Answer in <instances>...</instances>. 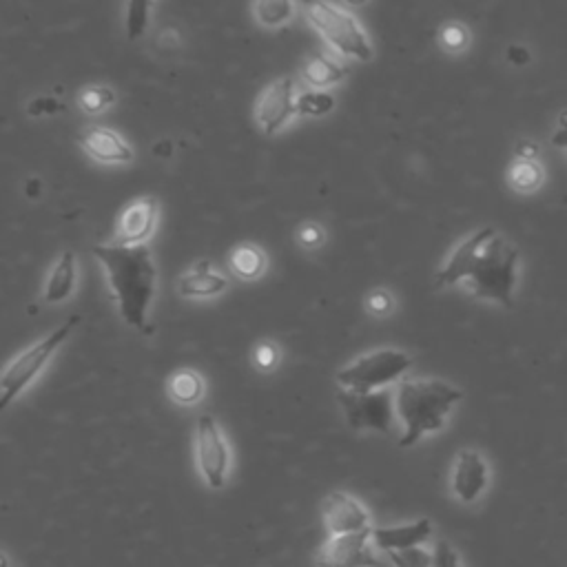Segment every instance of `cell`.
I'll use <instances>...</instances> for the list:
<instances>
[{"label":"cell","mask_w":567,"mask_h":567,"mask_svg":"<svg viewBox=\"0 0 567 567\" xmlns=\"http://www.w3.org/2000/svg\"><path fill=\"white\" fill-rule=\"evenodd\" d=\"M339 404L344 408L348 426L353 430H375L388 432L393 421L395 395L390 390H373V393H355L342 388L337 393Z\"/></svg>","instance_id":"7"},{"label":"cell","mask_w":567,"mask_h":567,"mask_svg":"<svg viewBox=\"0 0 567 567\" xmlns=\"http://www.w3.org/2000/svg\"><path fill=\"white\" fill-rule=\"evenodd\" d=\"M536 151H539V147H536L534 142L530 140H523L519 147H517V156L519 160H534L536 158Z\"/></svg>","instance_id":"34"},{"label":"cell","mask_w":567,"mask_h":567,"mask_svg":"<svg viewBox=\"0 0 567 567\" xmlns=\"http://www.w3.org/2000/svg\"><path fill=\"white\" fill-rule=\"evenodd\" d=\"M350 3H355V5H359V3H364V0H350Z\"/></svg>","instance_id":"35"},{"label":"cell","mask_w":567,"mask_h":567,"mask_svg":"<svg viewBox=\"0 0 567 567\" xmlns=\"http://www.w3.org/2000/svg\"><path fill=\"white\" fill-rule=\"evenodd\" d=\"M255 16L264 27H282L293 18V0H255Z\"/></svg>","instance_id":"19"},{"label":"cell","mask_w":567,"mask_h":567,"mask_svg":"<svg viewBox=\"0 0 567 567\" xmlns=\"http://www.w3.org/2000/svg\"><path fill=\"white\" fill-rule=\"evenodd\" d=\"M300 237H302V242H304V244H308V246H315V244L322 242V231H319L315 224H306L304 229L300 231Z\"/></svg>","instance_id":"32"},{"label":"cell","mask_w":567,"mask_h":567,"mask_svg":"<svg viewBox=\"0 0 567 567\" xmlns=\"http://www.w3.org/2000/svg\"><path fill=\"white\" fill-rule=\"evenodd\" d=\"M226 288V280L215 273L209 262H198L193 271L180 280V293L184 297H213L220 295Z\"/></svg>","instance_id":"16"},{"label":"cell","mask_w":567,"mask_h":567,"mask_svg":"<svg viewBox=\"0 0 567 567\" xmlns=\"http://www.w3.org/2000/svg\"><path fill=\"white\" fill-rule=\"evenodd\" d=\"M153 0H129L127 5V36L136 40L144 36L149 25V12Z\"/></svg>","instance_id":"24"},{"label":"cell","mask_w":567,"mask_h":567,"mask_svg":"<svg viewBox=\"0 0 567 567\" xmlns=\"http://www.w3.org/2000/svg\"><path fill=\"white\" fill-rule=\"evenodd\" d=\"M80 142L89 156L100 162H129L133 158L129 144L105 127L85 129L80 133Z\"/></svg>","instance_id":"15"},{"label":"cell","mask_w":567,"mask_h":567,"mask_svg":"<svg viewBox=\"0 0 567 567\" xmlns=\"http://www.w3.org/2000/svg\"><path fill=\"white\" fill-rule=\"evenodd\" d=\"M335 109V98L331 94H326V91H304V94L297 98V111L302 113V116H311V118H319V116H326V113H331Z\"/></svg>","instance_id":"22"},{"label":"cell","mask_w":567,"mask_h":567,"mask_svg":"<svg viewBox=\"0 0 567 567\" xmlns=\"http://www.w3.org/2000/svg\"><path fill=\"white\" fill-rule=\"evenodd\" d=\"M521 251L492 226L468 235L439 268V286L466 284L479 300L512 308L514 288L519 280Z\"/></svg>","instance_id":"1"},{"label":"cell","mask_w":567,"mask_h":567,"mask_svg":"<svg viewBox=\"0 0 567 567\" xmlns=\"http://www.w3.org/2000/svg\"><path fill=\"white\" fill-rule=\"evenodd\" d=\"M76 324L78 317H69L63 326H58L54 333H49L43 342L27 348L25 353H20L14 362L7 366L3 379H0V395H3L0 397V406L7 408L40 373H43L49 359L65 344V339L74 331Z\"/></svg>","instance_id":"6"},{"label":"cell","mask_w":567,"mask_h":567,"mask_svg":"<svg viewBox=\"0 0 567 567\" xmlns=\"http://www.w3.org/2000/svg\"><path fill=\"white\" fill-rule=\"evenodd\" d=\"M76 286V255L71 251H65L60 257L54 271L49 275V282L45 288V300L49 304H60L74 293Z\"/></svg>","instance_id":"17"},{"label":"cell","mask_w":567,"mask_h":567,"mask_svg":"<svg viewBox=\"0 0 567 567\" xmlns=\"http://www.w3.org/2000/svg\"><path fill=\"white\" fill-rule=\"evenodd\" d=\"M543 180V171L534 160H517L510 169V184L517 191H534Z\"/></svg>","instance_id":"21"},{"label":"cell","mask_w":567,"mask_h":567,"mask_svg":"<svg viewBox=\"0 0 567 567\" xmlns=\"http://www.w3.org/2000/svg\"><path fill=\"white\" fill-rule=\"evenodd\" d=\"M304 12L313 27L333 45L339 54L357 60L373 58V47L368 43L362 25L346 9L333 5L331 0H302Z\"/></svg>","instance_id":"4"},{"label":"cell","mask_w":567,"mask_h":567,"mask_svg":"<svg viewBox=\"0 0 567 567\" xmlns=\"http://www.w3.org/2000/svg\"><path fill=\"white\" fill-rule=\"evenodd\" d=\"M368 306H370V311H375V313H386V311H390L393 302H390V297L384 291H377L368 300Z\"/></svg>","instance_id":"30"},{"label":"cell","mask_w":567,"mask_h":567,"mask_svg":"<svg viewBox=\"0 0 567 567\" xmlns=\"http://www.w3.org/2000/svg\"><path fill=\"white\" fill-rule=\"evenodd\" d=\"M326 530L335 534H350L370 528V517L362 503L346 492H331L322 503Z\"/></svg>","instance_id":"12"},{"label":"cell","mask_w":567,"mask_h":567,"mask_svg":"<svg viewBox=\"0 0 567 567\" xmlns=\"http://www.w3.org/2000/svg\"><path fill=\"white\" fill-rule=\"evenodd\" d=\"M235 273L242 277H257L264 271V255L255 246H240L231 260Z\"/></svg>","instance_id":"23"},{"label":"cell","mask_w":567,"mask_h":567,"mask_svg":"<svg viewBox=\"0 0 567 567\" xmlns=\"http://www.w3.org/2000/svg\"><path fill=\"white\" fill-rule=\"evenodd\" d=\"M390 561H393L395 567H435V563H432V554L421 548L390 552Z\"/></svg>","instance_id":"25"},{"label":"cell","mask_w":567,"mask_h":567,"mask_svg":"<svg viewBox=\"0 0 567 567\" xmlns=\"http://www.w3.org/2000/svg\"><path fill=\"white\" fill-rule=\"evenodd\" d=\"M463 393L441 379H404L395 390V410L404 426V435L399 439L401 448H410L415 443L439 432L446 426V419Z\"/></svg>","instance_id":"3"},{"label":"cell","mask_w":567,"mask_h":567,"mask_svg":"<svg viewBox=\"0 0 567 567\" xmlns=\"http://www.w3.org/2000/svg\"><path fill=\"white\" fill-rule=\"evenodd\" d=\"M58 105H56V100H49V98H38L32 107H29V111L36 113V116H45V113H51V111H56Z\"/></svg>","instance_id":"33"},{"label":"cell","mask_w":567,"mask_h":567,"mask_svg":"<svg viewBox=\"0 0 567 567\" xmlns=\"http://www.w3.org/2000/svg\"><path fill=\"white\" fill-rule=\"evenodd\" d=\"M113 102V94L105 87H91L80 96V105L89 113H98Z\"/></svg>","instance_id":"26"},{"label":"cell","mask_w":567,"mask_h":567,"mask_svg":"<svg viewBox=\"0 0 567 567\" xmlns=\"http://www.w3.org/2000/svg\"><path fill=\"white\" fill-rule=\"evenodd\" d=\"M302 76H304V80L311 82L313 87L322 89V87L335 85V82L342 80L346 76V69L339 65L335 58L317 54V56L306 60V65L302 69Z\"/></svg>","instance_id":"18"},{"label":"cell","mask_w":567,"mask_h":567,"mask_svg":"<svg viewBox=\"0 0 567 567\" xmlns=\"http://www.w3.org/2000/svg\"><path fill=\"white\" fill-rule=\"evenodd\" d=\"M432 563H435V567H461L459 554L448 541H437L435 552H432Z\"/></svg>","instance_id":"27"},{"label":"cell","mask_w":567,"mask_h":567,"mask_svg":"<svg viewBox=\"0 0 567 567\" xmlns=\"http://www.w3.org/2000/svg\"><path fill=\"white\" fill-rule=\"evenodd\" d=\"M195 455H198V466L206 486L220 490L226 481V472H229L231 452L218 421L211 415L198 417V424H195Z\"/></svg>","instance_id":"8"},{"label":"cell","mask_w":567,"mask_h":567,"mask_svg":"<svg viewBox=\"0 0 567 567\" xmlns=\"http://www.w3.org/2000/svg\"><path fill=\"white\" fill-rule=\"evenodd\" d=\"M508 58H510V63L514 65H528L530 63V51L521 47V45H514L508 49Z\"/></svg>","instance_id":"31"},{"label":"cell","mask_w":567,"mask_h":567,"mask_svg":"<svg viewBox=\"0 0 567 567\" xmlns=\"http://www.w3.org/2000/svg\"><path fill=\"white\" fill-rule=\"evenodd\" d=\"M158 200L138 198L133 200L118 218V229L113 242L116 244H144V240L156 229Z\"/></svg>","instance_id":"13"},{"label":"cell","mask_w":567,"mask_h":567,"mask_svg":"<svg viewBox=\"0 0 567 567\" xmlns=\"http://www.w3.org/2000/svg\"><path fill=\"white\" fill-rule=\"evenodd\" d=\"M295 111L297 100L293 78H277L262 94L260 105H257V122L266 136H275Z\"/></svg>","instance_id":"10"},{"label":"cell","mask_w":567,"mask_h":567,"mask_svg":"<svg viewBox=\"0 0 567 567\" xmlns=\"http://www.w3.org/2000/svg\"><path fill=\"white\" fill-rule=\"evenodd\" d=\"M412 359L397 348H379L373 353L357 357L353 364H348L337 373V384L355 393H373L384 390L401 375L408 373Z\"/></svg>","instance_id":"5"},{"label":"cell","mask_w":567,"mask_h":567,"mask_svg":"<svg viewBox=\"0 0 567 567\" xmlns=\"http://www.w3.org/2000/svg\"><path fill=\"white\" fill-rule=\"evenodd\" d=\"M488 463L477 450H461L452 468V492L463 503H474L488 488Z\"/></svg>","instance_id":"11"},{"label":"cell","mask_w":567,"mask_h":567,"mask_svg":"<svg viewBox=\"0 0 567 567\" xmlns=\"http://www.w3.org/2000/svg\"><path fill=\"white\" fill-rule=\"evenodd\" d=\"M373 528L350 532V534H335L328 539L322 550L317 554L319 567H377L373 548Z\"/></svg>","instance_id":"9"},{"label":"cell","mask_w":567,"mask_h":567,"mask_svg":"<svg viewBox=\"0 0 567 567\" xmlns=\"http://www.w3.org/2000/svg\"><path fill=\"white\" fill-rule=\"evenodd\" d=\"M96 260L102 264L120 317L131 328H147L149 306L156 293V264L147 244H96Z\"/></svg>","instance_id":"2"},{"label":"cell","mask_w":567,"mask_h":567,"mask_svg":"<svg viewBox=\"0 0 567 567\" xmlns=\"http://www.w3.org/2000/svg\"><path fill=\"white\" fill-rule=\"evenodd\" d=\"M441 40L448 49H463L468 43V32L461 25H450L443 29Z\"/></svg>","instance_id":"28"},{"label":"cell","mask_w":567,"mask_h":567,"mask_svg":"<svg viewBox=\"0 0 567 567\" xmlns=\"http://www.w3.org/2000/svg\"><path fill=\"white\" fill-rule=\"evenodd\" d=\"M255 359H257V364H260V368H266V370L273 368L277 362V350L271 344H264L257 348Z\"/></svg>","instance_id":"29"},{"label":"cell","mask_w":567,"mask_h":567,"mask_svg":"<svg viewBox=\"0 0 567 567\" xmlns=\"http://www.w3.org/2000/svg\"><path fill=\"white\" fill-rule=\"evenodd\" d=\"M202 379L200 375L191 373V370H182V373L173 375L169 384L171 397L178 401V404H195L202 397Z\"/></svg>","instance_id":"20"},{"label":"cell","mask_w":567,"mask_h":567,"mask_svg":"<svg viewBox=\"0 0 567 567\" xmlns=\"http://www.w3.org/2000/svg\"><path fill=\"white\" fill-rule=\"evenodd\" d=\"M432 530V523L428 519H417L408 525H393V528H373V543L377 550L401 552L419 548Z\"/></svg>","instance_id":"14"}]
</instances>
